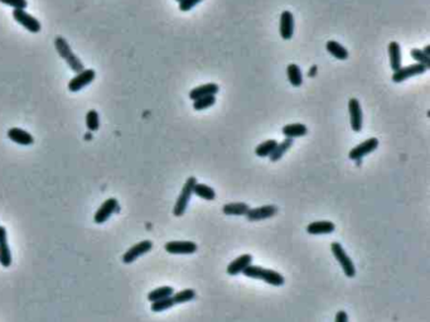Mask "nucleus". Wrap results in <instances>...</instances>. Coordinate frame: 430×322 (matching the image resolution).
Listing matches in <instances>:
<instances>
[{
	"label": "nucleus",
	"mask_w": 430,
	"mask_h": 322,
	"mask_svg": "<svg viewBox=\"0 0 430 322\" xmlns=\"http://www.w3.org/2000/svg\"><path fill=\"white\" fill-rule=\"evenodd\" d=\"M96 78V71L93 69H85L83 71L76 73L75 77H72L68 82V90L71 93H78L83 87L90 85Z\"/></svg>",
	"instance_id": "5"
},
{
	"label": "nucleus",
	"mask_w": 430,
	"mask_h": 322,
	"mask_svg": "<svg viewBox=\"0 0 430 322\" xmlns=\"http://www.w3.org/2000/svg\"><path fill=\"white\" fill-rule=\"evenodd\" d=\"M283 134L285 135V138H290V139H294V138H300L306 135L308 133V128L305 127L301 123H295V124H288L285 127H283Z\"/></svg>",
	"instance_id": "20"
},
{
	"label": "nucleus",
	"mask_w": 430,
	"mask_h": 322,
	"mask_svg": "<svg viewBox=\"0 0 430 322\" xmlns=\"http://www.w3.org/2000/svg\"><path fill=\"white\" fill-rule=\"evenodd\" d=\"M334 322H348V316L345 311H338Z\"/></svg>",
	"instance_id": "37"
},
{
	"label": "nucleus",
	"mask_w": 430,
	"mask_h": 322,
	"mask_svg": "<svg viewBox=\"0 0 430 322\" xmlns=\"http://www.w3.org/2000/svg\"><path fill=\"white\" fill-rule=\"evenodd\" d=\"M428 67L424 66V65L421 64H413L410 65V66H406V67H400V69L397 70V71H395L392 73V81L396 83H400L403 82V81L408 80V78L410 77H414V76H418V75H421V73H425L428 71Z\"/></svg>",
	"instance_id": "6"
},
{
	"label": "nucleus",
	"mask_w": 430,
	"mask_h": 322,
	"mask_svg": "<svg viewBox=\"0 0 430 322\" xmlns=\"http://www.w3.org/2000/svg\"><path fill=\"white\" fill-rule=\"evenodd\" d=\"M293 145V139H290V138H285L283 142L278 143V145L275 147V149L272 151V153L270 154L269 158L271 162H278L280 158H282L283 156L285 154V152L289 151L290 148H292Z\"/></svg>",
	"instance_id": "24"
},
{
	"label": "nucleus",
	"mask_w": 430,
	"mask_h": 322,
	"mask_svg": "<svg viewBox=\"0 0 430 322\" xmlns=\"http://www.w3.org/2000/svg\"><path fill=\"white\" fill-rule=\"evenodd\" d=\"M219 91H220V86L217 85V83H213V82L204 83V85L197 86V87L192 89V90L190 91V99L195 101L199 98H204V96H209V95L216 96V94L219 93Z\"/></svg>",
	"instance_id": "17"
},
{
	"label": "nucleus",
	"mask_w": 430,
	"mask_h": 322,
	"mask_svg": "<svg viewBox=\"0 0 430 322\" xmlns=\"http://www.w3.org/2000/svg\"><path fill=\"white\" fill-rule=\"evenodd\" d=\"M201 2H203V0H180L179 10H182V12H190L191 9H193V8Z\"/></svg>",
	"instance_id": "36"
},
{
	"label": "nucleus",
	"mask_w": 430,
	"mask_h": 322,
	"mask_svg": "<svg viewBox=\"0 0 430 322\" xmlns=\"http://www.w3.org/2000/svg\"><path fill=\"white\" fill-rule=\"evenodd\" d=\"M173 293H174V289H173L172 287L169 286L159 287V288H156V289H153L151 292H149L148 300L150 301V302H156V301L163 300V298L172 297Z\"/></svg>",
	"instance_id": "27"
},
{
	"label": "nucleus",
	"mask_w": 430,
	"mask_h": 322,
	"mask_svg": "<svg viewBox=\"0 0 430 322\" xmlns=\"http://www.w3.org/2000/svg\"><path fill=\"white\" fill-rule=\"evenodd\" d=\"M65 61H66L68 67H70V69L72 70V71L75 73H78V72H81V71H83V70H85V65H83V62L81 61L80 57L76 56L75 53H72L71 56H68L67 58L65 60Z\"/></svg>",
	"instance_id": "33"
},
{
	"label": "nucleus",
	"mask_w": 430,
	"mask_h": 322,
	"mask_svg": "<svg viewBox=\"0 0 430 322\" xmlns=\"http://www.w3.org/2000/svg\"><path fill=\"white\" fill-rule=\"evenodd\" d=\"M0 264L4 268H9L12 266V253L8 244L7 229L4 226H0Z\"/></svg>",
	"instance_id": "14"
},
{
	"label": "nucleus",
	"mask_w": 430,
	"mask_h": 322,
	"mask_svg": "<svg viewBox=\"0 0 430 322\" xmlns=\"http://www.w3.org/2000/svg\"><path fill=\"white\" fill-rule=\"evenodd\" d=\"M86 127L93 133L98 132L100 129V116L96 110L91 109L87 111V114H86Z\"/></svg>",
	"instance_id": "30"
},
{
	"label": "nucleus",
	"mask_w": 430,
	"mask_h": 322,
	"mask_svg": "<svg viewBox=\"0 0 430 322\" xmlns=\"http://www.w3.org/2000/svg\"><path fill=\"white\" fill-rule=\"evenodd\" d=\"M410 56L413 57L414 60L416 61V64H421L424 65V66H426L429 69L430 67V57L426 56L425 53H424L421 49H418V48H413L410 51Z\"/></svg>",
	"instance_id": "34"
},
{
	"label": "nucleus",
	"mask_w": 430,
	"mask_h": 322,
	"mask_svg": "<svg viewBox=\"0 0 430 322\" xmlns=\"http://www.w3.org/2000/svg\"><path fill=\"white\" fill-rule=\"evenodd\" d=\"M280 37L284 41H290L294 35V17L289 10H284L280 15Z\"/></svg>",
	"instance_id": "11"
},
{
	"label": "nucleus",
	"mask_w": 430,
	"mask_h": 322,
	"mask_svg": "<svg viewBox=\"0 0 430 322\" xmlns=\"http://www.w3.org/2000/svg\"><path fill=\"white\" fill-rule=\"evenodd\" d=\"M214 103H216V96L214 95L204 96V98H199L197 100L193 101V109L197 110V111H202V110H206L208 107L213 106Z\"/></svg>",
	"instance_id": "32"
},
{
	"label": "nucleus",
	"mask_w": 430,
	"mask_h": 322,
	"mask_svg": "<svg viewBox=\"0 0 430 322\" xmlns=\"http://www.w3.org/2000/svg\"><path fill=\"white\" fill-rule=\"evenodd\" d=\"M326 48L328 51V53H331L334 58L340 60V61H346V60L350 57V53L346 49V47H343L342 44L338 43L337 41H328L326 44Z\"/></svg>",
	"instance_id": "21"
},
{
	"label": "nucleus",
	"mask_w": 430,
	"mask_h": 322,
	"mask_svg": "<svg viewBox=\"0 0 430 322\" xmlns=\"http://www.w3.org/2000/svg\"><path fill=\"white\" fill-rule=\"evenodd\" d=\"M287 77L288 81L290 82V85L294 86V87H300L301 83H303V75H301L300 67L295 64L288 65Z\"/></svg>",
	"instance_id": "23"
},
{
	"label": "nucleus",
	"mask_w": 430,
	"mask_h": 322,
	"mask_svg": "<svg viewBox=\"0 0 430 322\" xmlns=\"http://www.w3.org/2000/svg\"><path fill=\"white\" fill-rule=\"evenodd\" d=\"M175 2H178V3H179V2H180V0H175Z\"/></svg>",
	"instance_id": "39"
},
{
	"label": "nucleus",
	"mask_w": 430,
	"mask_h": 322,
	"mask_svg": "<svg viewBox=\"0 0 430 322\" xmlns=\"http://www.w3.org/2000/svg\"><path fill=\"white\" fill-rule=\"evenodd\" d=\"M13 18L17 23H19L23 28L30 33H39L42 30V24L36 17L25 12L24 9H14L13 10Z\"/></svg>",
	"instance_id": "4"
},
{
	"label": "nucleus",
	"mask_w": 430,
	"mask_h": 322,
	"mask_svg": "<svg viewBox=\"0 0 430 322\" xmlns=\"http://www.w3.org/2000/svg\"><path fill=\"white\" fill-rule=\"evenodd\" d=\"M243 276L249 277V278L254 279H261V281H265L266 283L271 284V286L280 287L285 283L284 277L280 273H278L277 271H272V269H266L263 268V267L259 266H249L245 271L242 272Z\"/></svg>",
	"instance_id": "1"
},
{
	"label": "nucleus",
	"mask_w": 430,
	"mask_h": 322,
	"mask_svg": "<svg viewBox=\"0 0 430 322\" xmlns=\"http://www.w3.org/2000/svg\"><path fill=\"white\" fill-rule=\"evenodd\" d=\"M387 51H389V58H390V66H391L392 71H397L401 67V47L397 42L392 41L390 42L387 46Z\"/></svg>",
	"instance_id": "19"
},
{
	"label": "nucleus",
	"mask_w": 430,
	"mask_h": 322,
	"mask_svg": "<svg viewBox=\"0 0 430 322\" xmlns=\"http://www.w3.org/2000/svg\"><path fill=\"white\" fill-rule=\"evenodd\" d=\"M348 111H350V122L352 130L356 133L361 132L363 125V115L360 101L356 98L348 100Z\"/></svg>",
	"instance_id": "8"
},
{
	"label": "nucleus",
	"mask_w": 430,
	"mask_h": 322,
	"mask_svg": "<svg viewBox=\"0 0 430 322\" xmlns=\"http://www.w3.org/2000/svg\"><path fill=\"white\" fill-rule=\"evenodd\" d=\"M335 225L331 221H314L306 226V232L312 235L331 234L334 231Z\"/></svg>",
	"instance_id": "18"
},
{
	"label": "nucleus",
	"mask_w": 430,
	"mask_h": 322,
	"mask_svg": "<svg viewBox=\"0 0 430 322\" xmlns=\"http://www.w3.org/2000/svg\"><path fill=\"white\" fill-rule=\"evenodd\" d=\"M8 138L19 145H32L34 143L33 135L22 128H10L8 130Z\"/></svg>",
	"instance_id": "16"
},
{
	"label": "nucleus",
	"mask_w": 430,
	"mask_h": 322,
	"mask_svg": "<svg viewBox=\"0 0 430 322\" xmlns=\"http://www.w3.org/2000/svg\"><path fill=\"white\" fill-rule=\"evenodd\" d=\"M151 249H153V243H151L150 240H143V242L133 245L132 248H129V249L127 250V253H124V255H122V261H124L125 264H132L136 259L140 258L144 254L149 253Z\"/></svg>",
	"instance_id": "9"
},
{
	"label": "nucleus",
	"mask_w": 430,
	"mask_h": 322,
	"mask_svg": "<svg viewBox=\"0 0 430 322\" xmlns=\"http://www.w3.org/2000/svg\"><path fill=\"white\" fill-rule=\"evenodd\" d=\"M172 298L173 301H174V305H180V303L190 302V301L195 300L196 298V290L191 289V288H187V289H183L177 293H173Z\"/></svg>",
	"instance_id": "29"
},
{
	"label": "nucleus",
	"mask_w": 430,
	"mask_h": 322,
	"mask_svg": "<svg viewBox=\"0 0 430 322\" xmlns=\"http://www.w3.org/2000/svg\"><path fill=\"white\" fill-rule=\"evenodd\" d=\"M278 145V142L275 139H269L265 140L264 143L259 144L255 148V154L258 157H261V158H265V157H269L270 154L272 153V151L275 149V147Z\"/></svg>",
	"instance_id": "28"
},
{
	"label": "nucleus",
	"mask_w": 430,
	"mask_h": 322,
	"mask_svg": "<svg viewBox=\"0 0 430 322\" xmlns=\"http://www.w3.org/2000/svg\"><path fill=\"white\" fill-rule=\"evenodd\" d=\"M193 193L206 201H212L216 198V192H214L213 188L204 185V183H199V182L196 183L195 188H193Z\"/></svg>",
	"instance_id": "25"
},
{
	"label": "nucleus",
	"mask_w": 430,
	"mask_h": 322,
	"mask_svg": "<svg viewBox=\"0 0 430 322\" xmlns=\"http://www.w3.org/2000/svg\"><path fill=\"white\" fill-rule=\"evenodd\" d=\"M54 48H56V51L58 52V54L64 60H66L68 56H71V54L73 53L72 48H71V46L68 44L67 39L64 38L62 36H57L56 38H54Z\"/></svg>",
	"instance_id": "26"
},
{
	"label": "nucleus",
	"mask_w": 430,
	"mask_h": 322,
	"mask_svg": "<svg viewBox=\"0 0 430 322\" xmlns=\"http://www.w3.org/2000/svg\"><path fill=\"white\" fill-rule=\"evenodd\" d=\"M117 208H119V202H117L116 198L110 197L107 198L106 201H104V203L100 206L98 211H96L95 216H94V220H95L96 224H104V222H106L107 220L110 219V216L117 210Z\"/></svg>",
	"instance_id": "10"
},
{
	"label": "nucleus",
	"mask_w": 430,
	"mask_h": 322,
	"mask_svg": "<svg viewBox=\"0 0 430 322\" xmlns=\"http://www.w3.org/2000/svg\"><path fill=\"white\" fill-rule=\"evenodd\" d=\"M249 210H250V206L245 202H229L222 208V213L225 215H232V216H245Z\"/></svg>",
	"instance_id": "22"
},
{
	"label": "nucleus",
	"mask_w": 430,
	"mask_h": 322,
	"mask_svg": "<svg viewBox=\"0 0 430 322\" xmlns=\"http://www.w3.org/2000/svg\"><path fill=\"white\" fill-rule=\"evenodd\" d=\"M173 306H174V301H173V298L167 297V298H163V300L151 302L150 310L153 311V312L158 313V312H163V311L166 310H169V308H172Z\"/></svg>",
	"instance_id": "31"
},
{
	"label": "nucleus",
	"mask_w": 430,
	"mask_h": 322,
	"mask_svg": "<svg viewBox=\"0 0 430 322\" xmlns=\"http://www.w3.org/2000/svg\"><path fill=\"white\" fill-rule=\"evenodd\" d=\"M197 183V179L196 177H188L187 181L185 182V186H183L182 191H180V195L178 196L177 201H175L174 209H173V214L174 216L179 217L183 216L188 208V203H190L191 197L193 195V188H195V185Z\"/></svg>",
	"instance_id": "2"
},
{
	"label": "nucleus",
	"mask_w": 430,
	"mask_h": 322,
	"mask_svg": "<svg viewBox=\"0 0 430 322\" xmlns=\"http://www.w3.org/2000/svg\"><path fill=\"white\" fill-rule=\"evenodd\" d=\"M331 250L333 255H334V258L337 259V261L341 264V267H342L346 276H347L348 278H353V277L356 276L355 264H353L352 259L347 255V253L343 249L342 245H341L340 243H332Z\"/></svg>",
	"instance_id": "3"
},
{
	"label": "nucleus",
	"mask_w": 430,
	"mask_h": 322,
	"mask_svg": "<svg viewBox=\"0 0 430 322\" xmlns=\"http://www.w3.org/2000/svg\"><path fill=\"white\" fill-rule=\"evenodd\" d=\"M377 147H379V139H377V138H368V139H366L364 142L356 145L355 148L351 149V152L348 153V157H350L352 161H361L367 154L376 151Z\"/></svg>",
	"instance_id": "7"
},
{
	"label": "nucleus",
	"mask_w": 430,
	"mask_h": 322,
	"mask_svg": "<svg viewBox=\"0 0 430 322\" xmlns=\"http://www.w3.org/2000/svg\"><path fill=\"white\" fill-rule=\"evenodd\" d=\"M278 213V208L274 205H265L261 208L250 209L245 215L249 221H260V220L270 219Z\"/></svg>",
	"instance_id": "12"
},
{
	"label": "nucleus",
	"mask_w": 430,
	"mask_h": 322,
	"mask_svg": "<svg viewBox=\"0 0 430 322\" xmlns=\"http://www.w3.org/2000/svg\"><path fill=\"white\" fill-rule=\"evenodd\" d=\"M0 3L8 5V7H12L13 9H24L28 7L27 0H0Z\"/></svg>",
	"instance_id": "35"
},
{
	"label": "nucleus",
	"mask_w": 430,
	"mask_h": 322,
	"mask_svg": "<svg viewBox=\"0 0 430 322\" xmlns=\"http://www.w3.org/2000/svg\"><path fill=\"white\" fill-rule=\"evenodd\" d=\"M421 51L424 52V53L426 54V56L428 57H430V47L429 46H426V47H424V49H421Z\"/></svg>",
	"instance_id": "38"
},
{
	"label": "nucleus",
	"mask_w": 430,
	"mask_h": 322,
	"mask_svg": "<svg viewBox=\"0 0 430 322\" xmlns=\"http://www.w3.org/2000/svg\"><path fill=\"white\" fill-rule=\"evenodd\" d=\"M164 249L169 254H193L198 247L193 242H169L164 245Z\"/></svg>",
	"instance_id": "13"
},
{
	"label": "nucleus",
	"mask_w": 430,
	"mask_h": 322,
	"mask_svg": "<svg viewBox=\"0 0 430 322\" xmlns=\"http://www.w3.org/2000/svg\"><path fill=\"white\" fill-rule=\"evenodd\" d=\"M253 263V256L250 254H243V255H240L238 258L233 259L231 263L227 266V274L230 276H237V274L242 273L249 266H251Z\"/></svg>",
	"instance_id": "15"
}]
</instances>
